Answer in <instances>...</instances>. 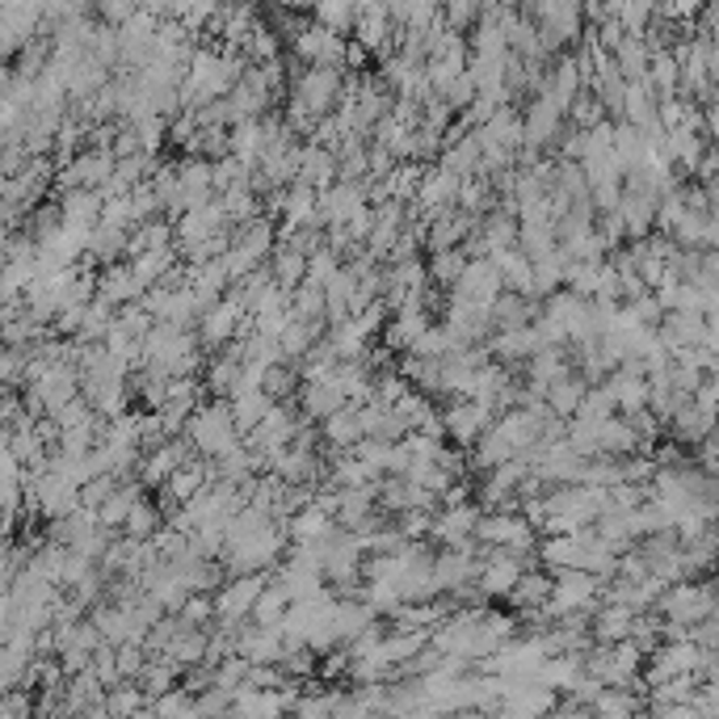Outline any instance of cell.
Returning a JSON list of instances; mask_svg holds the SVG:
<instances>
[{
    "instance_id": "1",
    "label": "cell",
    "mask_w": 719,
    "mask_h": 719,
    "mask_svg": "<svg viewBox=\"0 0 719 719\" xmlns=\"http://www.w3.org/2000/svg\"><path fill=\"white\" fill-rule=\"evenodd\" d=\"M194 446V455L202 459H215L223 450H232L240 442V430L232 421V408H227V396H211V400H198L194 412L186 417V430H182Z\"/></svg>"
},
{
    "instance_id": "2",
    "label": "cell",
    "mask_w": 719,
    "mask_h": 719,
    "mask_svg": "<svg viewBox=\"0 0 719 719\" xmlns=\"http://www.w3.org/2000/svg\"><path fill=\"white\" fill-rule=\"evenodd\" d=\"M653 610H657L660 619H669V623H694V619H703V615H719L711 572H707V577H686V581L665 585L660 597L653 602Z\"/></svg>"
},
{
    "instance_id": "3",
    "label": "cell",
    "mask_w": 719,
    "mask_h": 719,
    "mask_svg": "<svg viewBox=\"0 0 719 719\" xmlns=\"http://www.w3.org/2000/svg\"><path fill=\"white\" fill-rule=\"evenodd\" d=\"M475 538L484 547H505V551H518V556H531L538 547V531L518 513V509H484L475 518Z\"/></svg>"
},
{
    "instance_id": "4",
    "label": "cell",
    "mask_w": 719,
    "mask_h": 719,
    "mask_svg": "<svg viewBox=\"0 0 719 719\" xmlns=\"http://www.w3.org/2000/svg\"><path fill=\"white\" fill-rule=\"evenodd\" d=\"M274 577V568H261V572H240V577H223V585L211 594L215 602V623L211 627H227V631H236V627L249 619V606L257 602V594L265 590V581Z\"/></svg>"
},
{
    "instance_id": "5",
    "label": "cell",
    "mask_w": 719,
    "mask_h": 719,
    "mask_svg": "<svg viewBox=\"0 0 719 719\" xmlns=\"http://www.w3.org/2000/svg\"><path fill=\"white\" fill-rule=\"evenodd\" d=\"M342 85H345V67H328V63H308L295 80V97L312 110L315 119L320 114H333L337 101H342Z\"/></svg>"
},
{
    "instance_id": "6",
    "label": "cell",
    "mask_w": 719,
    "mask_h": 719,
    "mask_svg": "<svg viewBox=\"0 0 719 719\" xmlns=\"http://www.w3.org/2000/svg\"><path fill=\"white\" fill-rule=\"evenodd\" d=\"M240 315H245V303H240V295L227 286L220 299H215L207 312L198 315V324H194V333H198V345H202V349H220L223 342H232V337H236V324H240Z\"/></svg>"
},
{
    "instance_id": "7",
    "label": "cell",
    "mask_w": 719,
    "mask_h": 719,
    "mask_svg": "<svg viewBox=\"0 0 719 719\" xmlns=\"http://www.w3.org/2000/svg\"><path fill=\"white\" fill-rule=\"evenodd\" d=\"M497 421V412L488 405H480V400H450V405L442 408V430H446V438L455 442V446H463L468 450L471 442L480 438L488 425Z\"/></svg>"
},
{
    "instance_id": "8",
    "label": "cell",
    "mask_w": 719,
    "mask_h": 719,
    "mask_svg": "<svg viewBox=\"0 0 719 719\" xmlns=\"http://www.w3.org/2000/svg\"><path fill=\"white\" fill-rule=\"evenodd\" d=\"M560 131H563V106H556L547 94H538L526 106V114H522V148L547 152V148H556Z\"/></svg>"
},
{
    "instance_id": "9",
    "label": "cell",
    "mask_w": 719,
    "mask_h": 719,
    "mask_svg": "<svg viewBox=\"0 0 719 719\" xmlns=\"http://www.w3.org/2000/svg\"><path fill=\"white\" fill-rule=\"evenodd\" d=\"M653 333H657V342L665 349H682V345H707V349H716V324L703 312H665Z\"/></svg>"
},
{
    "instance_id": "10",
    "label": "cell",
    "mask_w": 719,
    "mask_h": 719,
    "mask_svg": "<svg viewBox=\"0 0 719 719\" xmlns=\"http://www.w3.org/2000/svg\"><path fill=\"white\" fill-rule=\"evenodd\" d=\"M295 55L303 63H328V67H345V34H333L324 26L308 22L303 30L290 38Z\"/></svg>"
},
{
    "instance_id": "11",
    "label": "cell",
    "mask_w": 719,
    "mask_h": 719,
    "mask_svg": "<svg viewBox=\"0 0 719 719\" xmlns=\"http://www.w3.org/2000/svg\"><path fill=\"white\" fill-rule=\"evenodd\" d=\"M484 509L475 505V500H459V505H438L434 509V518H430V543H438V547H450V543H459V538H468L475 531V518H480Z\"/></svg>"
},
{
    "instance_id": "12",
    "label": "cell",
    "mask_w": 719,
    "mask_h": 719,
    "mask_svg": "<svg viewBox=\"0 0 719 719\" xmlns=\"http://www.w3.org/2000/svg\"><path fill=\"white\" fill-rule=\"evenodd\" d=\"M500 290V274L497 265L488 261V257H468V265H463V274L455 278V286H450V295H463V299H471V303H493Z\"/></svg>"
},
{
    "instance_id": "13",
    "label": "cell",
    "mask_w": 719,
    "mask_h": 719,
    "mask_svg": "<svg viewBox=\"0 0 719 719\" xmlns=\"http://www.w3.org/2000/svg\"><path fill=\"white\" fill-rule=\"evenodd\" d=\"M631 623H635V610H631V606L597 602L594 615H590V640H594V644H619V640L631 635Z\"/></svg>"
},
{
    "instance_id": "14",
    "label": "cell",
    "mask_w": 719,
    "mask_h": 719,
    "mask_svg": "<svg viewBox=\"0 0 719 719\" xmlns=\"http://www.w3.org/2000/svg\"><path fill=\"white\" fill-rule=\"evenodd\" d=\"M615 211H619V220H623V227H627V240H640V236H648V232H653L657 194H648V189H623Z\"/></svg>"
},
{
    "instance_id": "15",
    "label": "cell",
    "mask_w": 719,
    "mask_h": 719,
    "mask_svg": "<svg viewBox=\"0 0 719 719\" xmlns=\"http://www.w3.org/2000/svg\"><path fill=\"white\" fill-rule=\"evenodd\" d=\"M475 572H480V560L468 556V551H459V547H442V551H434V581H438L442 594H450V590H459V585L475 581Z\"/></svg>"
},
{
    "instance_id": "16",
    "label": "cell",
    "mask_w": 719,
    "mask_h": 719,
    "mask_svg": "<svg viewBox=\"0 0 719 719\" xmlns=\"http://www.w3.org/2000/svg\"><path fill=\"white\" fill-rule=\"evenodd\" d=\"M295 182H303V186L312 189H328L337 182V157H333V148H324V144H303V152H299V173H295Z\"/></svg>"
},
{
    "instance_id": "17",
    "label": "cell",
    "mask_w": 719,
    "mask_h": 719,
    "mask_svg": "<svg viewBox=\"0 0 719 719\" xmlns=\"http://www.w3.org/2000/svg\"><path fill=\"white\" fill-rule=\"evenodd\" d=\"M358 438H362V425H358V408L354 405H342L333 408L328 417H320V442L328 446V455L349 450Z\"/></svg>"
},
{
    "instance_id": "18",
    "label": "cell",
    "mask_w": 719,
    "mask_h": 719,
    "mask_svg": "<svg viewBox=\"0 0 719 719\" xmlns=\"http://www.w3.org/2000/svg\"><path fill=\"white\" fill-rule=\"evenodd\" d=\"M551 594V572L543 568V563H534V568H522L518 572V581H513V590L505 594V602L513 606V610H531V606H543Z\"/></svg>"
},
{
    "instance_id": "19",
    "label": "cell",
    "mask_w": 719,
    "mask_h": 719,
    "mask_svg": "<svg viewBox=\"0 0 719 719\" xmlns=\"http://www.w3.org/2000/svg\"><path fill=\"white\" fill-rule=\"evenodd\" d=\"M594 434H597V450L610 455V459H623V455H631V450H644L640 434L627 425V417H619V412H610L606 421H597Z\"/></svg>"
},
{
    "instance_id": "20",
    "label": "cell",
    "mask_w": 719,
    "mask_h": 719,
    "mask_svg": "<svg viewBox=\"0 0 719 719\" xmlns=\"http://www.w3.org/2000/svg\"><path fill=\"white\" fill-rule=\"evenodd\" d=\"M333 513H324L320 505H303V509H295L286 522H282V531H286V543H308V538H324V534H333Z\"/></svg>"
},
{
    "instance_id": "21",
    "label": "cell",
    "mask_w": 719,
    "mask_h": 719,
    "mask_svg": "<svg viewBox=\"0 0 719 719\" xmlns=\"http://www.w3.org/2000/svg\"><path fill=\"white\" fill-rule=\"evenodd\" d=\"M97 215H101V194H97V189H89V186L63 189L60 223H67V227H94Z\"/></svg>"
},
{
    "instance_id": "22",
    "label": "cell",
    "mask_w": 719,
    "mask_h": 719,
    "mask_svg": "<svg viewBox=\"0 0 719 719\" xmlns=\"http://www.w3.org/2000/svg\"><path fill=\"white\" fill-rule=\"evenodd\" d=\"M438 169L455 173V177H471L480 169V135H475V126H471L468 135H459L455 144H442Z\"/></svg>"
},
{
    "instance_id": "23",
    "label": "cell",
    "mask_w": 719,
    "mask_h": 719,
    "mask_svg": "<svg viewBox=\"0 0 719 719\" xmlns=\"http://www.w3.org/2000/svg\"><path fill=\"white\" fill-rule=\"evenodd\" d=\"M182 257H177V245H164V249H144L135 252V257H126V265H131V278L139 282L144 290L148 286H157L160 278H164V270L169 265H177Z\"/></svg>"
},
{
    "instance_id": "24",
    "label": "cell",
    "mask_w": 719,
    "mask_h": 719,
    "mask_svg": "<svg viewBox=\"0 0 719 719\" xmlns=\"http://www.w3.org/2000/svg\"><path fill=\"white\" fill-rule=\"evenodd\" d=\"M585 387H590V379L581 375V371H568V375L551 379L547 383V392H543V400H547V408L556 412V417H572L577 412V405H581V396H585Z\"/></svg>"
},
{
    "instance_id": "25",
    "label": "cell",
    "mask_w": 719,
    "mask_h": 719,
    "mask_svg": "<svg viewBox=\"0 0 719 719\" xmlns=\"http://www.w3.org/2000/svg\"><path fill=\"white\" fill-rule=\"evenodd\" d=\"M177 182H182V202L189 207H198V202H207L211 194H215V186H211V160L202 157H189L177 164Z\"/></svg>"
},
{
    "instance_id": "26",
    "label": "cell",
    "mask_w": 719,
    "mask_h": 719,
    "mask_svg": "<svg viewBox=\"0 0 719 719\" xmlns=\"http://www.w3.org/2000/svg\"><path fill=\"white\" fill-rule=\"evenodd\" d=\"M324 328H328V324H324V315H320V320H295V315H290V320L282 324V333H278L282 358H286V362H299V358H303V349H308L315 337H324Z\"/></svg>"
},
{
    "instance_id": "27",
    "label": "cell",
    "mask_w": 719,
    "mask_h": 719,
    "mask_svg": "<svg viewBox=\"0 0 719 719\" xmlns=\"http://www.w3.org/2000/svg\"><path fill=\"white\" fill-rule=\"evenodd\" d=\"M232 245H240V249H249L257 261H265L270 249L278 245V227L270 215H257V220L240 223V227H232Z\"/></svg>"
},
{
    "instance_id": "28",
    "label": "cell",
    "mask_w": 719,
    "mask_h": 719,
    "mask_svg": "<svg viewBox=\"0 0 719 719\" xmlns=\"http://www.w3.org/2000/svg\"><path fill=\"white\" fill-rule=\"evenodd\" d=\"M602 383L610 387V396H615V408H619V412L648 408V379L644 375H631V371H619V367H615Z\"/></svg>"
},
{
    "instance_id": "29",
    "label": "cell",
    "mask_w": 719,
    "mask_h": 719,
    "mask_svg": "<svg viewBox=\"0 0 719 719\" xmlns=\"http://www.w3.org/2000/svg\"><path fill=\"white\" fill-rule=\"evenodd\" d=\"M261 144H265V126L261 119H245V123H232L227 126V152L240 160V164H257L261 157Z\"/></svg>"
},
{
    "instance_id": "30",
    "label": "cell",
    "mask_w": 719,
    "mask_h": 719,
    "mask_svg": "<svg viewBox=\"0 0 719 719\" xmlns=\"http://www.w3.org/2000/svg\"><path fill=\"white\" fill-rule=\"evenodd\" d=\"M590 711L610 716V719L640 716V711H644V694H640V690H627V686H602L597 698L590 703Z\"/></svg>"
},
{
    "instance_id": "31",
    "label": "cell",
    "mask_w": 719,
    "mask_h": 719,
    "mask_svg": "<svg viewBox=\"0 0 719 719\" xmlns=\"http://www.w3.org/2000/svg\"><path fill=\"white\" fill-rule=\"evenodd\" d=\"M97 295L110 299V303L119 308V303H135V299L144 295V286L131 278V265H114V261H110V270L97 278Z\"/></svg>"
},
{
    "instance_id": "32",
    "label": "cell",
    "mask_w": 719,
    "mask_h": 719,
    "mask_svg": "<svg viewBox=\"0 0 719 719\" xmlns=\"http://www.w3.org/2000/svg\"><path fill=\"white\" fill-rule=\"evenodd\" d=\"M282 215H286V227H299V223H308L312 227V215H315V189L303 186V182H290V186H282Z\"/></svg>"
},
{
    "instance_id": "33",
    "label": "cell",
    "mask_w": 719,
    "mask_h": 719,
    "mask_svg": "<svg viewBox=\"0 0 719 719\" xmlns=\"http://www.w3.org/2000/svg\"><path fill=\"white\" fill-rule=\"evenodd\" d=\"M610 157L619 164V173L627 169H635V164H644V135H640V126L631 123H615V139H610Z\"/></svg>"
},
{
    "instance_id": "34",
    "label": "cell",
    "mask_w": 719,
    "mask_h": 719,
    "mask_svg": "<svg viewBox=\"0 0 719 719\" xmlns=\"http://www.w3.org/2000/svg\"><path fill=\"white\" fill-rule=\"evenodd\" d=\"M265 261H270V274H274V282H278L282 290H295V286L303 282V274H308V257L286 249V245H274Z\"/></svg>"
},
{
    "instance_id": "35",
    "label": "cell",
    "mask_w": 719,
    "mask_h": 719,
    "mask_svg": "<svg viewBox=\"0 0 719 719\" xmlns=\"http://www.w3.org/2000/svg\"><path fill=\"white\" fill-rule=\"evenodd\" d=\"M286 606H290V597H286V590H282L278 581L270 577V581H265V590H261V594H257V602L249 606V623L278 627L282 615H286Z\"/></svg>"
},
{
    "instance_id": "36",
    "label": "cell",
    "mask_w": 719,
    "mask_h": 719,
    "mask_svg": "<svg viewBox=\"0 0 719 719\" xmlns=\"http://www.w3.org/2000/svg\"><path fill=\"white\" fill-rule=\"evenodd\" d=\"M220 202H223V220H227V227H240V223H249V220H257V215H265V211H261V198H257L249 186L223 189Z\"/></svg>"
},
{
    "instance_id": "37",
    "label": "cell",
    "mask_w": 719,
    "mask_h": 719,
    "mask_svg": "<svg viewBox=\"0 0 719 719\" xmlns=\"http://www.w3.org/2000/svg\"><path fill=\"white\" fill-rule=\"evenodd\" d=\"M227 408H232V421H236V430H240V438H245L252 425L261 421V412L270 408V396H265L261 387H252V392H236V396H227Z\"/></svg>"
},
{
    "instance_id": "38",
    "label": "cell",
    "mask_w": 719,
    "mask_h": 719,
    "mask_svg": "<svg viewBox=\"0 0 719 719\" xmlns=\"http://www.w3.org/2000/svg\"><path fill=\"white\" fill-rule=\"evenodd\" d=\"M463 265H468L463 249H438V252H430V261H425L430 286H438V290H450V286H455V278L463 274Z\"/></svg>"
},
{
    "instance_id": "39",
    "label": "cell",
    "mask_w": 719,
    "mask_h": 719,
    "mask_svg": "<svg viewBox=\"0 0 719 719\" xmlns=\"http://www.w3.org/2000/svg\"><path fill=\"white\" fill-rule=\"evenodd\" d=\"M160 522H164V509H160L157 500H148V493H144V497L126 509V518H123V526H119V531L131 534V538H148Z\"/></svg>"
},
{
    "instance_id": "40",
    "label": "cell",
    "mask_w": 719,
    "mask_h": 719,
    "mask_svg": "<svg viewBox=\"0 0 719 719\" xmlns=\"http://www.w3.org/2000/svg\"><path fill=\"white\" fill-rule=\"evenodd\" d=\"M354 17H358V4H354V0H315L312 22L324 26V30L349 34L354 30Z\"/></svg>"
},
{
    "instance_id": "41",
    "label": "cell",
    "mask_w": 719,
    "mask_h": 719,
    "mask_svg": "<svg viewBox=\"0 0 719 719\" xmlns=\"http://www.w3.org/2000/svg\"><path fill=\"white\" fill-rule=\"evenodd\" d=\"M556 227L551 223H518V249L526 252L531 261L538 257H547V252H556Z\"/></svg>"
},
{
    "instance_id": "42",
    "label": "cell",
    "mask_w": 719,
    "mask_h": 719,
    "mask_svg": "<svg viewBox=\"0 0 719 719\" xmlns=\"http://www.w3.org/2000/svg\"><path fill=\"white\" fill-rule=\"evenodd\" d=\"M286 312L295 315V320H320V315H324V286L299 282V286L290 290V308H286Z\"/></svg>"
},
{
    "instance_id": "43",
    "label": "cell",
    "mask_w": 719,
    "mask_h": 719,
    "mask_svg": "<svg viewBox=\"0 0 719 719\" xmlns=\"http://www.w3.org/2000/svg\"><path fill=\"white\" fill-rule=\"evenodd\" d=\"M236 371H240V358L220 354V358H211V367H207V375H202V387H207L211 396H232Z\"/></svg>"
},
{
    "instance_id": "44",
    "label": "cell",
    "mask_w": 719,
    "mask_h": 719,
    "mask_svg": "<svg viewBox=\"0 0 719 719\" xmlns=\"http://www.w3.org/2000/svg\"><path fill=\"white\" fill-rule=\"evenodd\" d=\"M392 408L400 412V421H405L408 430H421V425H425V421L438 412V408H434V400H430L425 392H417V387H408L405 396H400V400H396Z\"/></svg>"
},
{
    "instance_id": "45",
    "label": "cell",
    "mask_w": 719,
    "mask_h": 719,
    "mask_svg": "<svg viewBox=\"0 0 719 719\" xmlns=\"http://www.w3.org/2000/svg\"><path fill=\"white\" fill-rule=\"evenodd\" d=\"M556 194H563L568 202L572 198H590V182H585L581 160H556Z\"/></svg>"
},
{
    "instance_id": "46",
    "label": "cell",
    "mask_w": 719,
    "mask_h": 719,
    "mask_svg": "<svg viewBox=\"0 0 719 719\" xmlns=\"http://www.w3.org/2000/svg\"><path fill=\"white\" fill-rule=\"evenodd\" d=\"M597 265H602V261H568V265H563V286H568L572 295H581V299H594Z\"/></svg>"
},
{
    "instance_id": "47",
    "label": "cell",
    "mask_w": 719,
    "mask_h": 719,
    "mask_svg": "<svg viewBox=\"0 0 719 719\" xmlns=\"http://www.w3.org/2000/svg\"><path fill=\"white\" fill-rule=\"evenodd\" d=\"M173 615L182 627H211L215 623V602H211V594H186V602Z\"/></svg>"
},
{
    "instance_id": "48",
    "label": "cell",
    "mask_w": 719,
    "mask_h": 719,
    "mask_svg": "<svg viewBox=\"0 0 719 719\" xmlns=\"http://www.w3.org/2000/svg\"><path fill=\"white\" fill-rule=\"evenodd\" d=\"M148 711H157V716H194V694L182 686H169L164 694L148 698Z\"/></svg>"
},
{
    "instance_id": "49",
    "label": "cell",
    "mask_w": 719,
    "mask_h": 719,
    "mask_svg": "<svg viewBox=\"0 0 719 719\" xmlns=\"http://www.w3.org/2000/svg\"><path fill=\"white\" fill-rule=\"evenodd\" d=\"M337 270H342V252H333L328 245H320L315 252H308V274H303V282L324 286V282L333 278Z\"/></svg>"
},
{
    "instance_id": "50",
    "label": "cell",
    "mask_w": 719,
    "mask_h": 719,
    "mask_svg": "<svg viewBox=\"0 0 719 719\" xmlns=\"http://www.w3.org/2000/svg\"><path fill=\"white\" fill-rule=\"evenodd\" d=\"M94 9L101 13V22H106V26H114V30H119L126 17L139 9V0H94Z\"/></svg>"
},
{
    "instance_id": "51",
    "label": "cell",
    "mask_w": 719,
    "mask_h": 719,
    "mask_svg": "<svg viewBox=\"0 0 719 719\" xmlns=\"http://www.w3.org/2000/svg\"><path fill=\"white\" fill-rule=\"evenodd\" d=\"M627 308H631V315L640 320V324H648V328H657L660 315H665V308H660L657 299H653V290H644V295H635V299H627Z\"/></svg>"
},
{
    "instance_id": "52",
    "label": "cell",
    "mask_w": 719,
    "mask_h": 719,
    "mask_svg": "<svg viewBox=\"0 0 719 719\" xmlns=\"http://www.w3.org/2000/svg\"><path fill=\"white\" fill-rule=\"evenodd\" d=\"M644 4H648V9H653V4H657V0H644Z\"/></svg>"
},
{
    "instance_id": "53",
    "label": "cell",
    "mask_w": 719,
    "mask_h": 719,
    "mask_svg": "<svg viewBox=\"0 0 719 719\" xmlns=\"http://www.w3.org/2000/svg\"><path fill=\"white\" fill-rule=\"evenodd\" d=\"M240 4H252V0H240Z\"/></svg>"
}]
</instances>
